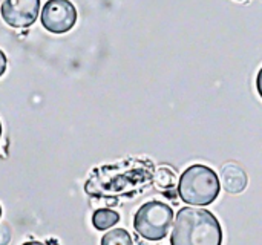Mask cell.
I'll return each instance as SVG.
<instances>
[{
	"label": "cell",
	"mask_w": 262,
	"mask_h": 245,
	"mask_svg": "<svg viewBox=\"0 0 262 245\" xmlns=\"http://www.w3.org/2000/svg\"><path fill=\"white\" fill-rule=\"evenodd\" d=\"M221 183L216 172L204 164H193L183 172L178 195L189 206H210L220 195Z\"/></svg>",
	"instance_id": "2"
},
{
	"label": "cell",
	"mask_w": 262,
	"mask_h": 245,
	"mask_svg": "<svg viewBox=\"0 0 262 245\" xmlns=\"http://www.w3.org/2000/svg\"><path fill=\"white\" fill-rule=\"evenodd\" d=\"M256 89H258V94H259V97L262 98V68L259 69V72H258V77H256Z\"/></svg>",
	"instance_id": "12"
},
{
	"label": "cell",
	"mask_w": 262,
	"mask_h": 245,
	"mask_svg": "<svg viewBox=\"0 0 262 245\" xmlns=\"http://www.w3.org/2000/svg\"><path fill=\"white\" fill-rule=\"evenodd\" d=\"M118 221H120V215L111 209H98L92 215V224L100 232L114 227Z\"/></svg>",
	"instance_id": "7"
},
{
	"label": "cell",
	"mask_w": 262,
	"mask_h": 245,
	"mask_svg": "<svg viewBox=\"0 0 262 245\" xmlns=\"http://www.w3.org/2000/svg\"><path fill=\"white\" fill-rule=\"evenodd\" d=\"M11 229L8 224L0 222V245H8L11 241Z\"/></svg>",
	"instance_id": "10"
},
{
	"label": "cell",
	"mask_w": 262,
	"mask_h": 245,
	"mask_svg": "<svg viewBox=\"0 0 262 245\" xmlns=\"http://www.w3.org/2000/svg\"><path fill=\"white\" fill-rule=\"evenodd\" d=\"M23 245H45V244H41V242H37V241H31V242H26V244H23Z\"/></svg>",
	"instance_id": "13"
},
{
	"label": "cell",
	"mask_w": 262,
	"mask_h": 245,
	"mask_svg": "<svg viewBox=\"0 0 262 245\" xmlns=\"http://www.w3.org/2000/svg\"><path fill=\"white\" fill-rule=\"evenodd\" d=\"M0 3H2V0H0Z\"/></svg>",
	"instance_id": "16"
},
{
	"label": "cell",
	"mask_w": 262,
	"mask_h": 245,
	"mask_svg": "<svg viewBox=\"0 0 262 245\" xmlns=\"http://www.w3.org/2000/svg\"><path fill=\"white\" fill-rule=\"evenodd\" d=\"M101 245H134V242L124 229H114L101 238Z\"/></svg>",
	"instance_id": "9"
},
{
	"label": "cell",
	"mask_w": 262,
	"mask_h": 245,
	"mask_svg": "<svg viewBox=\"0 0 262 245\" xmlns=\"http://www.w3.org/2000/svg\"><path fill=\"white\" fill-rule=\"evenodd\" d=\"M2 18L11 28H28L31 26L40 12V0H3Z\"/></svg>",
	"instance_id": "5"
},
{
	"label": "cell",
	"mask_w": 262,
	"mask_h": 245,
	"mask_svg": "<svg viewBox=\"0 0 262 245\" xmlns=\"http://www.w3.org/2000/svg\"><path fill=\"white\" fill-rule=\"evenodd\" d=\"M249 183L247 173L235 163H229L221 169V186L227 193L238 195L246 190Z\"/></svg>",
	"instance_id": "6"
},
{
	"label": "cell",
	"mask_w": 262,
	"mask_h": 245,
	"mask_svg": "<svg viewBox=\"0 0 262 245\" xmlns=\"http://www.w3.org/2000/svg\"><path fill=\"white\" fill-rule=\"evenodd\" d=\"M0 137H2V123H0Z\"/></svg>",
	"instance_id": "14"
},
{
	"label": "cell",
	"mask_w": 262,
	"mask_h": 245,
	"mask_svg": "<svg viewBox=\"0 0 262 245\" xmlns=\"http://www.w3.org/2000/svg\"><path fill=\"white\" fill-rule=\"evenodd\" d=\"M173 224V210L161 201L143 204L134 218L135 232L147 241H161Z\"/></svg>",
	"instance_id": "3"
},
{
	"label": "cell",
	"mask_w": 262,
	"mask_h": 245,
	"mask_svg": "<svg viewBox=\"0 0 262 245\" xmlns=\"http://www.w3.org/2000/svg\"><path fill=\"white\" fill-rule=\"evenodd\" d=\"M154 184L160 190H169L175 186V173L170 167H160L154 173Z\"/></svg>",
	"instance_id": "8"
},
{
	"label": "cell",
	"mask_w": 262,
	"mask_h": 245,
	"mask_svg": "<svg viewBox=\"0 0 262 245\" xmlns=\"http://www.w3.org/2000/svg\"><path fill=\"white\" fill-rule=\"evenodd\" d=\"M170 245H223L221 224L206 209L183 207L173 221Z\"/></svg>",
	"instance_id": "1"
},
{
	"label": "cell",
	"mask_w": 262,
	"mask_h": 245,
	"mask_svg": "<svg viewBox=\"0 0 262 245\" xmlns=\"http://www.w3.org/2000/svg\"><path fill=\"white\" fill-rule=\"evenodd\" d=\"M41 25L52 34H64L77 23V9L69 0H48L41 9Z\"/></svg>",
	"instance_id": "4"
},
{
	"label": "cell",
	"mask_w": 262,
	"mask_h": 245,
	"mask_svg": "<svg viewBox=\"0 0 262 245\" xmlns=\"http://www.w3.org/2000/svg\"><path fill=\"white\" fill-rule=\"evenodd\" d=\"M6 64H8L6 55H5V52L0 49V77L5 74V71H6Z\"/></svg>",
	"instance_id": "11"
},
{
	"label": "cell",
	"mask_w": 262,
	"mask_h": 245,
	"mask_svg": "<svg viewBox=\"0 0 262 245\" xmlns=\"http://www.w3.org/2000/svg\"><path fill=\"white\" fill-rule=\"evenodd\" d=\"M0 218H2V206H0Z\"/></svg>",
	"instance_id": "15"
}]
</instances>
